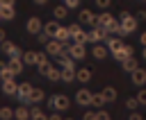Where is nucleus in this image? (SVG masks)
Instances as JSON below:
<instances>
[{
    "instance_id": "nucleus-1",
    "label": "nucleus",
    "mask_w": 146,
    "mask_h": 120,
    "mask_svg": "<svg viewBox=\"0 0 146 120\" xmlns=\"http://www.w3.org/2000/svg\"><path fill=\"white\" fill-rule=\"evenodd\" d=\"M48 106H50L52 111H66V109L71 106V100H68L66 95L57 93V95H50V97H48Z\"/></svg>"
},
{
    "instance_id": "nucleus-2",
    "label": "nucleus",
    "mask_w": 146,
    "mask_h": 120,
    "mask_svg": "<svg viewBox=\"0 0 146 120\" xmlns=\"http://www.w3.org/2000/svg\"><path fill=\"white\" fill-rule=\"evenodd\" d=\"M46 52L50 57H59V54H66V43L64 41H57V38H50L46 43Z\"/></svg>"
},
{
    "instance_id": "nucleus-3",
    "label": "nucleus",
    "mask_w": 146,
    "mask_h": 120,
    "mask_svg": "<svg viewBox=\"0 0 146 120\" xmlns=\"http://www.w3.org/2000/svg\"><path fill=\"white\" fill-rule=\"evenodd\" d=\"M119 23H121V29H123L125 34L135 32V27H137V18H135V16H130L128 11H121V18H119Z\"/></svg>"
},
{
    "instance_id": "nucleus-4",
    "label": "nucleus",
    "mask_w": 146,
    "mask_h": 120,
    "mask_svg": "<svg viewBox=\"0 0 146 120\" xmlns=\"http://www.w3.org/2000/svg\"><path fill=\"white\" fill-rule=\"evenodd\" d=\"M68 32H71V41H73V43H87V41H89L87 32H82L80 23H73V25H68Z\"/></svg>"
},
{
    "instance_id": "nucleus-5",
    "label": "nucleus",
    "mask_w": 146,
    "mask_h": 120,
    "mask_svg": "<svg viewBox=\"0 0 146 120\" xmlns=\"http://www.w3.org/2000/svg\"><path fill=\"white\" fill-rule=\"evenodd\" d=\"M66 54H71L73 59H84V54H87V48H84V43H68L66 41Z\"/></svg>"
},
{
    "instance_id": "nucleus-6",
    "label": "nucleus",
    "mask_w": 146,
    "mask_h": 120,
    "mask_svg": "<svg viewBox=\"0 0 146 120\" xmlns=\"http://www.w3.org/2000/svg\"><path fill=\"white\" fill-rule=\"evenodd\" d=\"M87 36H89V41H91V43H100V41H105L107 29H105V27H100V25H94V27L87 32Z\"/></svg>"
},
{
    "instance_id": "nucleus-7",
    "label": "nucleus",
    "mask_w": 146,
    "mask_h": 120,
    "mask_svg": "<svg viewBox=\"0 0 146 120\" xmlns=\"http://www.w3.org/2000/svg\"><path fill=\"white\" fill-rule=\"evenodd\" d=\"M32 88H34V86H32L30 82L18 84V93H16V95H18V100H21L23 104H27V106H30V93H32Z\"/></svg>"
},
{
    "instance_id": "nucleus-8",
    "label": "nucleus",
    "mask_w": 146,
    "mask_h": 120,
    "mask_svg": "<svg viewBox=\"0 0 146 120\" xmlns=\"http://www.w3.org/2000/svg\"><path fill=\"white\" fill-rule=\"evenodd\" d=\"M78 18H80V23H84V25H96V23H98V14H91V9H82V11L78 14Z\"/></svg>"
},
{
    "instance_id": "nucleus-9",
    "label": "nucleus",
    "mask_w": 146,
    "mask_h": 120,
    "mask_svg": "<svg viewBox=\"0 0 146 120\" xmlns=\"http://www.w3.org/2000/svg\"><path fill=\"white\" fill-rule=\"evenodd\" d=\"M25 27H27V32L30 34H39V32H43V23L36 18V16H32V18H27V23H25Z\"/></svg>"
},
{
    "instance_id": "nucleus-10",
    "label": "nucleus",
    "mask_w": 146,
    "mask_h": 120,
    "mask_svg": "<svg viewBox=\"0 0 146 120\" xmlns=\"http://www.w3.org/2000/svg\"><path fill=\"white\" fill-rule=\"evenodd\" d=\"M112 57H114L116 61H125L128 57H132V48H130V45H121V48L112 50Z\"/></svg>"
},
{
    "instance_id": "nucleus-11",
    "label": "nucleus",
    "mask_w": 146,
    "mask_h": 120,
    "mask_svg": "<svg viewBox=\"0 0 146 120\" xmlns=\"http://www.w3.org/2000/svg\"><path fill=\"white\" fill-rule=\"evenodd\" d=\"M91 95H94V93H91L89 88H80V91L75 93V102H78V104H91Z\"/></svg>"
},
{
    "instance_id": "nucleus-12",
    "label": "nucleus",
    "mask_w": 146,
    "mask_h": 120,
    "mask_svg": "<svg viewBox=\"0 0 146 120\" xmlns=\"http://www.w3.org/2000/svg\"><path fill=\"white\" fill-rule=\"evenodd\" d=\"M9 66H11V70H14V75H18V72L23 70V66H25V61H23V57H21V54H14V57H9Z\"/></svg>"
},
{
    "instance_id": "nucleus-13",
    "label": "nucleus",
    "mask_w": 146,
    "mask_h": 120,
    "mask_svg": "<svg viewBox=\"0 0 146 120\" xmlns=\"http://www.w3.org/2000/svg\"><path fill=\"white\" fill-rule=\"evenodd\" d=\"M0 50H2V52H5L7 57H14V54H21V50H18V48H16V45H14L11 41H2V43H0Z\"/></svg>"
},
{
    "instance_id": "nucleus-14",
    "label": "nucleus",
    "mask_w": 146,
    "mask_h": 120,
    "mask_svg": "<svg viewBox=\"0 0 146 120\" xmlns=\"http://www.w3.org/2000/svg\"><path fill=\"white\" fill-rule=\"evenodd\" d=\"M0 86H2V93H7V95H16L18 93V84L14 79H5Z\"/></svg>"
},
{
    "instance_id": "nucleus-15",
    "label": "nucleus",
    "mask_w": 146,
    "mask_h": 120,
    "mask_svg": "<svg viewBox=\"0 0 146 120\" xmlns=\"http://www.w3.org/2000/svg\"><path fill=\"white\" fill-rule=\"evenodd\" d=\"M130 75H132V84H135V86H144V84H146V70H144V68H137V70L130 72Z\"/></svg>"
},
{
    "instance_id": "nucleus-16",
    "label": "nucleus",
    "mask_w": 146,
    "mask_h": 120,
    "mask_svg": "<svg viewBox=\"0 0 146 120\" xmlns=\"http://www.w3.org/2000/svg\"><path fill=\"white\" fill-rule=\"evenodd\" d=\"M14 118L16 120H30V106L27 104H21L18 109H14Z\"/></svg>"
},
{
    "instance_id": "nucleus-17",
    "label": "nucleus",
    "mask_w": 146,
    "mask_h": 120,
    "mask_svg": "<svg viewBox=\"0 0 146 120\" xmlns=\"http://www.w3.org/2000/svg\"><path fill=\"white\" fill-rule=\"evenodd\" d=\"M91 54H94L96 59H105V57H107V45L94 43V48H91Z\"/></svg>"
},
{
    "instance_id": "nucleus-18",
    "label": "nucleus",
    "mask_w": 146,
    "mask_h": 120,
    "mask_svg": "<svg viewBox=\"0 0 146 120\" xmlns=\"http://www.w3.org/2000/svg\"><path fill=\"white\" fill-rule=\"evenodd\" d=\"M73 61H75V59H73L71 54H59V57H57L59 68H75V66H73Z\"/></svg>"
},
{
    "instance_id": "nucleus-19",
    "label": "nucleus",
    "mask_w": 146,
    "mask_h": 120,
    "mask_svg": "<svg viewBox=\"0 0 146 120\" xmlns=\"http://www.w3.org/2000/svg\"><path fill=\"white\" fill-rule=\"evenodd\" d=\"M43 97H46V93H43L41 88H36V86H34V88H32V93H30V106H32V104H39Z\"/></svg>"
},
{
    "instance_id": "nucleus-20",
    "label": "nucleus",
    "mask_w": 146,
    "mask_h": 120,
    "mask_svg": "<svg viewBox=\"0 0 146 120\" xmlns=\"http://www.w3.org/2000/svg\"><path fill=\"white\" fill-rule=\"evenodd\" d=\"M0 77H2V82H5V79H14V70H11V66L5 63V61H0Z\"/></svg>"
},
{
    "instance_id": "nucleus-21",
    "label": "nucleus",
    "mask_w": 146,
    "mask_h": 120,
    "mask_svg": "<svg viewBox=\"0 0 146 120\" xmlns=\"http://www.w3.org/2000/svg\"><path fill=\"white\" fill-rule=\"evenodd\" d=\"M23 61H25L27 66H36V61H39V52H34V50H27V52L23 54Z\"/></svg>"
},
{
    "instance_id": "nucleus-22",
    "label": "nucleus",
    "mask_w": 146,
    "mask_h": 120,
    "mask_svg": "<svg viewBox=\"0 0 146 120\" xmlns=\"http://www.w3.org/2000/svg\"><path fill=\"white\" fill-rule=\"evenodd\" d=\"M121 66H123V70H125V72H135V70L139 68V66H137V59H135V57H128L125 61H121Z\"/></svg>"
},
{
    "instance_id": "nucleus-23",
    "label": "nucleus",
    "mask_w": 146,
    "mask_h": 120,
    "mask_svg": "<svg viewBox=\"0 0 146 120\" xmlns=\"http://www.w3.org/2000/svg\"><path fill=\"white\" fill-rule=\"evenodd\" d=\"M75 77H78V82H82V84H87V82L91 79V70H89V68H78V72H75Z\"/></svg>"
},
{
    "instance_id": "nucleus-24",
    "label": "nucleus",
    "mask_w": 146,
    "mask_h": 120,
    "mask_svg": "<svg viewBox=\"0 0 146 120\" xmlns=\"http://www.w3.org/2000/svg\"><path fill=\"white\" fill-rule=\"evenodd\" d=\"M107 104V100L103 97V93H94L91 95V106H96V109H103Z\"/></svg>"
},
{
    "instance_id": "nucleus-25",
    "label": "nucleus",
    "mask_w": 146,
    "mask_h": 120,
    "mask_svg": "<svg viewBox=\"0 0 146 120\" xmlns=\"http://www.w3.org/2000/svg\"><path fill=\"white\" fill-rule=\"evenodd\" d=\"M30 120H48V115L39 106H30Z\"/></svg>"
},
{
    "instance_id": "nucleus-26",
    "label": "nucleus",
    "mask_w": 146,
    "mask_h": 120,
    "mask_svg": "<svg viewBox=\"0 0 146 120\" xmlns=\"http://www.w3.org/2000/svg\"><path fill=\"white\" fill-rule=\"evenodd\" d=\"M57 29H59V23H57V20H48V23L43 25V32H48L52 38H55V34H57Z\"/></svg>"
},
{
    "instance_id": "nucleus-27",
    "label": "nucleus",
    "mask_w": 146,
    "mask_h": 120,
    "mask_svg": "<svg viewBox=\"0 0 146 120\" xmlns=\"http://www.w3.org/2000/svg\"><path fill=\"white\" fill-rule=\"evenodd\" d=\"M55 38H57V41H64V43H66V41L71 38V32H68V27H64V25H59V29H57V34H55Z\"/></svg>"
},
{
    "instance_id": "nucleus-28",
    "label": "nucleus",
    "mask_w": 146,
    "mask_h": 120,
    "mask_svg": "<svg viewBox=\"0 0 146 120\" xmlns=\"http://www.w3.org/2000/svg\"><path fill=\"white\" fill-rule=\"evenodd\" d=\"M46 77H48L50 82H59V79H62V68H55V66H50V70L46 72Z\"/></svg>"
},
{
    "instance_id": "nucleus-29",
    "label": "nucleus",
    "mask_w": 146,
    "mask_h": 120,
    "mask_svg": "<svg viewBox=\"0 0 146 120\" xmlns=\"http://www.w3.org/2000/svg\"><path fill=\"white\" fill-rule=\"evenodd\" d=\"M75 68H62V82H73V79H78L75 77Z\"/></svg>"
},
{
    "instance_id": "nucleus-30",
    "label": "nucleus",
    "mask_w": 146,
    "mask_h": 120,
    "mask_svg": "<svg viewBox=\"0 0 146 120\" xmlns=\"http://www.w3.org/2000/svg\"><path fill=\"white\" fill-rule=\"evenodd\" d=\"M100 93H103V97H105L107 102H114V100H116V88H114V86H105Z\"/></svg>"
},
{
    "instance_id": "nucleus-31",
    "label": "nucleus",
    "mask_w": 146,
    "mask_h": 120,
    "mask_svg": "<svg viewBox=\"0 0 146 120\" xmlns=\"http://www.w3.org/2000/svg\"><path fill=\"white\" fill-rule=\"evenodd\" d=\"M105 45H107V50H116V48H121L123 43H121L119 38H114V36L107 34V36H105Z\"/></svg>"
},
{
    "instance_id": "nucleus-32",
    "label": "nucleus",
    "mask_w": 146,
    "mask_h": 120,
    "mask_svg": "<svg viewBox=\"0 0 146 120\" xmlns=\"http://www.w3.org/2000/svg\"><path fill=\"white\" fill-rule=\"evenodd\" d=\"M66 5H59V7H55L52 9V14H55V20H62V18H66Z\"/></svg>"
},
{
    "instance_id": "nucleus-33",
    "label": "nucleus",
    "mask_w": 146,
    "mask_h": 120,
    "mask_svg": "<svg viewBox=\"0 0 146 120\" xmlns=\"http://www.w3.org/2000/svg\"><path fill=\"white\" fill-rule=\"evenodd\" d=\"M14 7H0V16H2V20H11L14 18Z\"/></svg>"
},
{
    "instance_id": "nucleus-34",
    "label": "nucleus",
    "mask_w": 146,
    "mask_h": 120,
    "mask_svg": "<svg viewBox=\"0 0 146 120\" xmlns=\"http://www.w3.org/2000/svg\"><path fill=\"white\" fill-rule=\"evenodd\" d=\"M11 118H14V109L0 106V120H11Z\"/></svg>"
},
{
    "instance_id": "nucleus-35",
    "label": "nucleus",
    "mask_w": 146,
    "mask_h": 120,
    "mask_svg": "<svg viewBox=\"0 0 146 120\" xmlns=\"http://www.w3.org/2000/svg\"><path fill=\"white\" fill-rule=\"evenodd\" d=\"M137 106H139V100H137V97H128V100H125V109H130V111H135Z\"/></svg>"
},
{
    "instance_id": "nucleus-36",
    "label": "nucleus",
    "mask_w": 146,
    "mask_h": 120,
    "mask_svg": "<svg viewBox=\"0 0 146 120\" xmlns=\"http://www.w3.org/2000/svg\"><path fill=\"white\" fill-rule=\"evenodd\" d=\"M36 38H39V43H43V45H46V43H48L52 36H50L48 32H39V34H36Z\"/></svg>"
},
{
    "instance_id": "nucleus-37",
    "label": "nucleus",
    "mask_w": 146,
    "mask_h": 120,
    "mask_svg": "<svg viewBox=\"0 0 146 120\" xmlns=\"http://www.w3.org/2000/svg\"><path fill=\"white\" fill-rule=\"evenodd\" d=\"M96 120H110V113L100 109V111H96Z\"/></svg>"
},
{
    "instance_id": "nucleus-38",
    "label": "nucleus",
    "mask_w": 146,
    "mask_h": 120,
    "mask_svg": "<svg viewBox=\"0 0 146 120\" xmlns=\"http://www.w3.org/2000/svg\"><path fill=\"white\" fill-rule=\"evenodd\" d=\"M110 5H112V0H96V7L98 9H107Z\"/></svg>"
},
{
    "instance_id": "nucleus-39",
    "label": "nucleus",
    "mask_w": 146,
    "mask_h": 120,
    "mask_svg": "<svg viewBox=\"0 0 146 120\" xmlns=\"http://www.w3.org/2000/svg\"><path fill=\"white\" fill-rule=\"evenodd\" d=\"M137 100H139V104H146V88H141L137 93Z\"/></svg>"
},
{
    "instance_id": "nucleus-40",
    "label": "nucleus",
    "mask_w": 146,
    "mask_h": 120,
    "mask_svg": "<svg viewBox=\"0 0 146 120\" xmlns=\"http://www.w3.org/2000/svg\"><path fill=\"white\" fill-rule=\"evenodd\" d=\"M36 66H48V59H46V54H41V52H39V61H36Z\"/></svg>"
},
{
    "instance_id": "nucleus-41",
    "label": "nucleus",
    "mask_w": 146,
    "mask_h": 120,
    "mask_svg": "<svg viewBox=\"0 0 146 120\" xmlns=\"http://www.w3.org/2000/svg\"><path fill=\"white\" fill-rule=\"evenodd\" d=\"M64 5H66V7H71V9H75V7L80 5V0H64Z\"/></svg>"
},
{
    "instance_id": "nucleus-42",
    "label": "nucleus",
    "mask_w": 146,
    "mask_h": 120,
    "mask_svg": "<svg viewBox=\"0 0 146 120\" xmlns=\"http://www.w3.org/2000/svg\"><path fill=\"white\" fill-rule=\"evenodd\" d=\"M82 120H96V113H91V111H84Z\"/></svg>"
},
{
    "instance_id": "nucleus-43",
    "label": "nucleus",
    "mask_w": 146,
    "mask_h": 120,
    "mask_svg": "<svg viewBox=\"0 0 146 120\" xmlns=\"http://www.w3.org/2000/svg\"><path fill=\"white\" fill-rule=\"evenodd\" d=\"M48 120H64V118H62V111H52V115H50Z\"/></svg>"
},
{
    "instance_id": "nucleus-44",
    "label": "nucleus",
    "mask_w": 146,
    "mask_h": 120,
    "mask_svg": "<svg viewBox=\"0 0 146 120\" xmlns=\"http://www.w3.org/2000/svg\"><path fill=\"white\" fill-rule=\"evenodd\" d=\"M128 120H144V118H141V113H137V111H132V113H130V118H128Z\"/></svg>"
},
{
    "instance_id": "nucleus-45",
    "label": "nucleus",
    "mask_w": 146,
    "mask_h": 120,
    "mask_svg": "<svg viewBox=\"0 0 146 120\" xmlns=\"http://www.w3.org/2000/svg\"><path fill=\"white\" fill-rule=\"evenodd\" d=\"M0 7H14V0H0Z\"/></svg>"
},
{
    "instance_id": "nucleus-46",
    "label": "nucleus",
    "mask_w": 146,
    "mask_h": 120,
    "mask_svg": "<svg viewBox=\"0 0 146 120\" xmlns=\"http://www.w3.org/2000/svg\"><path fill=\"white\" fill-rule=\"evenodd\" d=\"M146 18V11H137V20H144Z\"/></svg>"
},
{
    "instance_id": "nucleus-47",
    "label": "nucleus",
    "mask_w": 146,
    "mask_h": 120,
    "mask_svg": "<svg viewBox=\"0 0 146 120\" xmlns=\"http://www.w3.org/2000/svg\"><path fill=\"white\" fill-rule=\"evenodd\" d=\"M139 41H141V45H146V32H141V36H139Z\"/></svg>"
},
{
    "instance_id": "nucleus-48",
    "label": "nucleus",
    "mask_w": 146,
    "mask_h": 120,
    "mask_svg": "<svg viewBox=\"0 0 146 120\" xmlns=\"http://www.w3.org/2000/svg\"><path fill=\"white\" fill-rule=\"evenodd\" d=\"M5 41V29H0V43Z\"/></svg>"
},
{
    "instance_id": "nucleus-49",
    "label": "nucleus",
    "mask_w": 146,
    "mask_h": 120,
    "mask_svg": "<svg viewBox=\"0 0 146 120\" xmlns=\"http://www.w3.org/2000/svg\"><path fill=\"white\" fill-rule=\"evenodd\" d=\"M48 0H34V5H46Z\"/></svg>"
},
{
    "instance_id": "nucleus-50",
    "label": "nucleus",
    "mask_w": 146,
    "mask_h": 120,
    "mask_svg": "<svg viewBox=\"0 0 146 120\" xmlns=\"http://www.w3.org/2000/svg\"><path fill=\"white\" fill-rule=\"evenodd\" d=\"M141 54H144V59H146V45H144V52H141Z\"/></svg>"
},
{
    "instance_id": "nucleus-51",
    "label": "nucleus",
    "mask_w": 146,
    "mask_h": 120,
    "mask_svg": "<svg viewBox=\"0 0 146 120\" xmlns=\"http://www.w3.org/2000/svg\"><path fill=\"white\" fill-rule=\"evenodd\" d=\"M66 120H73V118H66Z\"/></svg>"
},
{
    "instance_id": "nucleus-52",
    "label": "nucleus",
    "mask_w": 146,
    "mask_h": 120,
    "mask_svg": "<svg viewBox=\"0 0 146 120\" xmlns=\"http://www.w3.org/2000/svg\"><path fill=\"white\" fill-rule=\"evenodd\" d=\"M0 20H2V16H0Z\"/></svg>"
}]
</instances>
